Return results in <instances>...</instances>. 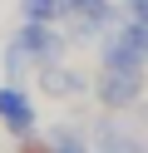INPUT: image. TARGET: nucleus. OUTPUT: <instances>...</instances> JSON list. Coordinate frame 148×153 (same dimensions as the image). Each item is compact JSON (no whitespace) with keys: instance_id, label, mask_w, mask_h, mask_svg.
<instances>
[{"instance_id":"12","label":"nucleus","mask_w":148,"mask_h":153,"mask_svg":"<svg viewBox=\"0 0 148 153\" xmlns=\"http://www.w3.org/2000/svg\"><path fill=\"white\" fill-rule=\"evenodd\" d=\"M20 153H49L45 138H20Z\"/></svg>"},{"instance_id":"2","label":"nucleus","mask_w":148,"mask_h":153,"mask_svg":"<svg viewBox=\"0 0 148 153\" xmlns=\"http://www.w3.org/2000/svg\"><path fill=\"white\" fill-rule=\"evenodd\" d=\"M148 69H118V64H99L94 69V99L104 114H128L143 104Z\"/></svg>"},{"instance_id":"1","label":"nucleus","mask_w":148,"mask_h":153,"mask_svg":"<svg viewBox=\"0 0 148 153\" xmlns=\"http://www.w3.org/2000/svg\"><path fill=\"white\" fill-rule=\"evenodd\" d=\"M118 15H123L118 0H64L59 30L69 35V45H99L118 25Z\"/></svg>"},{"instance_id":"10","label":"nucleus","mask_w":148,"mask_h":153,"mask_svg":"<svg viewBox=\"0 0 148 153\" xmlns=\"http://www.w3.org/2000/svg\"><path fill=\"white\" fill-rule=\"evenodd\" d=\"M59 15H64V0H20V20H49V25H59Z\"/></svg>"},{"instance_id":"13","label":"nucleus","mask_w":148,"mask_h":153,"mask_svg":"<svg viewBox=\"0 0 148 153\" xmlns=\"http://www.w3.org/2000/svg\"><path fill=\"white\" fill-rule=\"evenodd\" d=\"M138 123H143V128H148V99L138 104Z\"/></svg>"},{"instance_id":"9","label":"nucleus","mask_w":148,"mask_h":153,"mask_svg":"<svg viewBox=\"0 0 148 153\" xmlns=\"http://www.w3.org/2000/svg\"><path fill=\"white\" fill-rule=\"evenodd\" d=\"M45 143H49V153H89L94 143L84 138V128H74V123H54V128L45 133Z\"/></svg>"},{"instance_id":"11","label":"nucleus","mask_w":148,"mask_h":153,"mask_svg":"<svg viewBox=\"0 0 148 153\" xmlns=\"http://www.w3.org/2000/svg\"><path fill=\"white\" fill-rule=\"evenodd\" d=\"M118 5H123V15H133V20L148 25V0H118Z\"/></svg>"},{"instance_id":"3","label":"nucleus","mask_w":148,"mask_h":153,"mask_svg":"<svg viewBox=\"0 0 148 153\" xmlns=\"http://www.w3.org/2000/svg\"><path fill=\"white\" fill-rule=\"evenodd\" d=\"M99 64H118V69H148V25L133 15H118V25L94 45Z\"/></svg>"},{"instance_id":"6","label":"nucleus","mask_w":148,"mask_h":153,"mask_svg":"<svg viewBox=\"0 0 148 153\" xmlns=\"http://www.w3.org/2000/svg\"><path fill=\"white\" fill-rule=\"evenodd\" d=\"M35 84H39V94H49V99H84V94H94V79H89L79 64H69V59L35 69Z\"/></svg>"},{"instance_id":"8","label":"nucleus","mask_w":148,"mask_h":153,"mask_svg":"<svg viewBox=\"0 0 148 153\" xmlns=\"http://www.w3.org/2000/svg\"><path fill=\"white\" fill-rule=\"evenodd\" d=\"M0 69H5L10 84H25V74H35V59H30V50L20 40H10L5 50H0Z\"/></svg>"},{"instance_id":"5","label":"nucleus","mask_w":148,"mask_h":153,"mask_svg":"<svg viewBox=\"0 0 148 153\" xmlns=\"http://www.w3.org/2000/svg\"><path fill=\"white\" fill-rule=\"evenodd\" d=\"M0 123L10 128V138H35V123H39V114H35V94L25 89V84H0Z\"/></svg>"},{"instance_id":"14","label":"nucleus","mask_w":148,"mask_h":153,"mask_svg":"<svg viewBox=\"0 0 148 153\" xmlns=\"http://www.w3.org/2000/svg\"><path fill=\"white\" fill-rule=\"evenodd\" d=\"M94 153H99V148H94Z\"/></svg>"},{"instance_id":"4","label":"nucleus","mask_w":148,"mask_h":153,"mask_svg":"<svg viewBox=\"0 0 148 153\" xmlns=\"http://www.w3.org/2000/svg\"><path fill=\"white\" fill-rule=\"evenodd\" d=\"M15 40L30 50L35 69H45V64H59V59L69 54V35L59 30V25H49V20H20Z\"/></svg>"},{"instance_id":"7","label":"nucleus","mask_w":148,"mask_h":153,"mask_svg":"<svg viewBox=\"0 0 148 153\" xmlns=\"http://www.w3.org/2000/svg\"><path fill=\"white\" fill-rule=\"evenodd\" d=\"M94 148L99 153H148V133L123 123V114H99L94 119Z\"/></svg>"}]
</instances>
